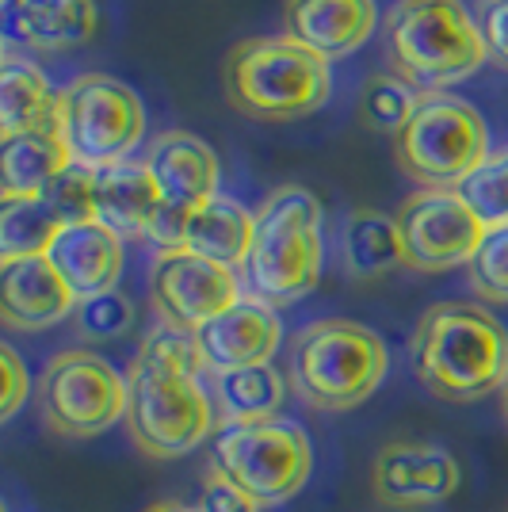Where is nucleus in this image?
<instances>
[{
	"label": "nucleus",
	"instance_id": "obj_16",
	"mask_svg": "<svg viewBox=\"0 0 508 512\" xmlns=\"http://www.w3.org/2000/svg\"><path fill=\"white\" fill-rule=\"evenodd\" d=\"M375 20V0H283V35L325 62L360 50L371 39Z\"/></svg>",
	"mask_w": 508,
	"mask_h": 512
},
{
	"label": "nucleus",
	"instance_id": "obj_31",
	"mask_svg": "<svg viewBox=\"0 0 508 512\" xmlns=\"http://www.w3.org/2000/svg\"><path fill=\"white\" fill-rule=\"evenodd\" d=\"M130 325H134V302L123 291H107L100 299L77 302V329L85 341H119Z\"/></svg>",
	"mask_w": 508,
	"mask_h": 512
},
{
	"label": "nucleus",
	"instance_id": "obj_23",
	"mask_svg": "<svg viewBox=\"0 0 508 512\" xmlns=\"http://www.w3.org/2000/svg\"><path fill=\"white\" fill-rule=\"evenodd\" d=\"M54 104L58 96L46 85L43 69L8 50L0 62V134L16 138L23 130L54 123Z\"/></svg>",
	"mask_w": 508,
	"mask_h": 512
},
{
	"label": "nucleus",
	"instance_id": "obj_33",
	"mask_svg": "<svg viewBox=\"0 0 508 512\" xmlns=\"http://www.w3.org/2000/svg\"><path fill=\"white\" fill-rule=\"evenodd\" d=\"M0 363H4V394H0V421H12L31 394V375L23 367L20 352L12 344H0Z\"/></svg>",
	"mask_w": 508,
	"mask_h": 512
},
{
	"label": "nucleus",
	"instance_id": "obj_25",
	"mask_svg": "<svg viewBox=\"0 0 508 512\" xmlns=\"http://www.w3.org/2000/svg\"><path fill=\"white\" fill-rule=\"evenodd\" d=\"M218 409L230 425H249V421H268L283 409L287 383L272 363L245 367V371H222L214 379Z\"/></svg>",
	"mask_w": 508,
	"mask_h": 512
},
{
	"label": "nucleus",
	"instance_id": "obj_24",
	"mask_svg": "<svg viewBox=\"0 0 508 512\" xmlns=\"http://www.w3.org/2000/svg\"><path fill=\"white\" fill-rule=\"evenodd\" d=\"M256 230V214H249L241 203H233L226 195H214L211 203H203L199 211L191 214L188 237H184V249L199 256H211L218 264H241L245 268V256L253 245Z\"/></svg>",
	"mask_w": 508,
	"mask_h": 512
},
{
	"label": "nucleus",
	"instance_id": "obj_10",
	"mask_svg": "<svg viewBox=\"0 0 508 512\" xmlns=\"http://www.w3.org/2000/svg\"><path fill=\"white\" fill-rule=\"evenodd\" d=\"M39 417L54 436L88 440L127 417V379L96 352L69 348L43 367L35 386Z\"/></svg>",
	"mask_w": 508,
	"mask_h": 512
},
{
	"label": "nucleus",
	"instance_id": "obj_1",
	"mask_svg": "<svg viewBox=\"0 0 508 512\" xmlns=\"http://www.w3.org/2000/svg\"><path fill=\"white\" fill-rule=\"evenodd\" d=\"M409 367L417 383L440 402H478L508 379L505 325L486 306L436 302L424 310L409 337Z\"/></svg>",
	"mask_w": 508,
	"mask_h": 512
},
{
	"label": "nucleus",
	"instance_id": "obj_12",
	"mask_svg": "<svg viewBox=\"0 0 508 512\" xmlns=\"http://www.w3.org/2000/svg\"><path fill=\"white\" fill-rule=\"evenodd\" d=\"M398 230L405 245V268L413 272H447L463 268L482 249L489 226L470 211L459 192L409 195L398 211Z\"/></svg>",
	"mask_w": 508,
	"mask_h": 512
},
{
	"label": "nucleus",
	"instance_id": "obj_32",
	"mask_svg": "<svg viewBox=\"0 0 508 512\" xmlns=\"http://www.w3.org/2000/svg\"><path fill=\"white\" fill-rule=\"evenodd\" d=\"M138 352L149 356V360L165 363V367H176V371H184V375H199V371L207 367L203 348H199V337L188 333V329H176V325L153 329Z\"/></svg>",
	"mask_w": 508,
	"mask_h": 512
},
{
	"label": "nucleus",
	"instance_id": "obj_14",
	"mask_svg": "<svg viewBox=\"0 0 508 512\" xmlns=\"http://www.w3.org/2000/svg\"><path fill=\"white\" fill-rule=\"evenodd\" d=\"M463 482L455 455L436 444H386L371 467V490L390 509L417 512L444 505Z\"/></svg>",
	"mask_w": 508,
	"mask_h": 512
},
{
	"label": "nucleus",
	"instance_id": "obj_11",
	"mask_svg": "<svg viewBox=\"0 0 508 512\" xmlns=\"http://www.w3.org/2000/svg\"><path fill=\"white\" fill-rule=\"evenodd\" d=\"M146 165L161 188V211L146 237L161 245V253L184 249L191 214L218 195V157L203 138L188 130H169L153 142Z\"/></svg>",
	"mask_w": 508,
	"mask_h": 512
},
{
	"label": "nucleus",
	"instance_id": "obj_8",
	"mask_svg": "<svg viewBox=\"0 0 508 512\" xmlns=\"http://www.w3.org/2000/svg\"><path fill=\"white\" fill-rule=\"evenodd\" d=\"M54 130L73 161L88 169H107L130 161L146 134V107L138 92L104 73H85L58 92Z\"/></svg>",
	"mask_w": 508,
	"mask_h": 512
},
{
	"label": "nucleus",
	"instance_id": "obj_29",
	"mask_svg": "<svg viewBox=\"0 0 508 512\" xmlns=\"http://www.w3.org/2000/svg\"><path fill=\"white\" fill-rule=\"evenodd\" d=\"M50 211L58 214L62 226H81L96 222V169H88L81 161H69L43 192Z\"/></svg>",
	"mask_w": 508,
	"mask_h": 512
},
{
	"label": "nucleus",
	"instance_id": "obj_36",
	"mask_svg": "<svg viewBox=\"0 0 508 512\" xmlns=\"http://www.w3.org/2000/svg\"><path fill=\"white\" fill-rule=\"evenodd\" d=\"M146 512H199V509H191L184 501H153Z\"/></svg>",
	"mask_w": 508,
	"mask_h": 512
},
{
	"label": "nucleus",
	"instance_id": "obj_20",
	"mask_svg": "<svg viewBox=\"0 0 508 512\" xmlns=\"http://www.w3.org/2000/svg\"><path fill=\"white\" fill-rule=\"evenodd\" d=\"M96 0H12L8 31L39 50H69L96 35Z\"/></svg>",
	"mask_w": 508,
	"mask_h": 512
},
{
	"label": "nucleus",
	"instance_id": "obj_13",
	"mask_svg": "<svg viewBox=\"0 0 508 512\" xmlns=\"http://www.w3.org/2000/svg\"><path fill=\"white\" fill-rule=\"evenodd\" d=\"M149 299L165 325L199 333L207 321L241 302V279L230 264L191 249H169L149 268Z\"/></svg>",
	"mask_w": 508,
	"mask_h": 512
},
{
	"label": "nucleus",
	"instance_id": "obj_21",
	"mask_svg": "<svg viewBox=\"0 0 508 512\" xmlns=\"http://www.w3.org/2000/svg\"><path fill=\"white\" fill-rule=\"evenodd\" d=\"M73 157L58 138L54 123L23 130L16 138L0 142V199H31L50 188V180Z\"/></svg>",
	"mask_w": 508,
	"mask_h": 512
},
{
	"label": "nucleus",
	"instance_id": "obj_15",
	"mask_svg": "<svg viewBox=\"0 0 508 512\" xmlns=\"http://www.w3.org/2000/svg\"><path fill=\"white\" fill-rule=\"evenodd\" d=\"M195 337H199V348H203L207 371H214V375L245 371V367L272 363V356L283 344V321H279L272 306H264L256 299H241L226 314L207 321Z\"/></svg>",
	"mask_w": 508,
	"mask_h": 512
},
{
	"label": "nucleus",
	"instance_id": "obj_34",
	"mask_svg": "<svg viewBox=\"0 0 508 512\" xmlns=\"http://www.w3.org/2000/svg\"><path fill=\"white\" fill-rule=\"evenodd\" d=\"M199 512H260L253 497L245 490H237L230 478H222L218 470L207 474V482H203V490H199Z\"/></svg>",
	"mask_w": 508,
	"mask_h": 512
},
{
	"label": "nucleus",
	"instance_id": "obj_6",
	"mask_svg": "<svg viewBox=\"0 0 508 512\" xmlns=\"http://www.w3.org/2000/svg\"><path fill=\"white\" fill-rule=\"evenodd\" d=\"M127 425L134 448L149 459H180L203 448L214 432V406L199 375L134 356L127 375Z\"/></svg>",
	"mask_w": 508,
	"mask_h": 512
},
{
	"label": "nucleus",
	"instance_id": "obj_19",
	"mask_svg": "<svg viewBox=\"0 0 508 512\" xmlns=\"http://www.w3.org/2000/svg\"><path fill=\"white\" fill-rule=\"evenodd\" d=\"M161 211V188L146 161L96 169V222L119 237H146Z\"/></svg>",
	"mask_w": 508,
	"mask_h": 512
},
{
	"label": "nucleus",
	"instance_id": "obj_3",
	"mask_svg": "<svg viewBox=\"0 0 508 512\" xmlns=\"http://www.w3.org/2000/svg\"><path fill=\"white\" fill-rule=\"evenodd\" d=\"M386 50L394 73L421 92L459 85L489 58L482 23L463 0H398L386 12Z\"/></svg>",
	"mask_w": 508,
	"mask_h": 512
},
{
	"label": "nucleus",
	"instance_id": "obj_9",
	"mask_svg": "<svg viewBox=\"0 0 508 512\" xmlns=\"http://www.w3.org/2000/svg\"><path fill=\"white\" fill-rule=\"evenodd\" d=\"M214 470L245 490L256 505L291 501L314 470V448L306 428L283 417L226 425L214 436Z\"/></svg>",
	"mask_w": 508,
	"mask_h": 512
},
{
	"label": "nucleus",
	"instance_id": "obj_5",
	"mask_svg": "<svg viewBox=\"0 0 508 512\" xmlns=\"http://www.w3.org/2000/svg\"><path fill=\"white\" fill-rule=\"evenodd\" d=\"M390 371V352L360 321L325 318L306 325L291 348V383L298 398L321 413L363 406Z\"/></svg>",
	"mask_w": 508,
	"mask_h": 512
},
{
	"label": "nucleus",
	"instance_id": "obj_30",
	"mask_svg": "<svg viewBox=\"0 0 508 512\" xmlns=\"http://www.w3.org/2000/svg\"><path fill=\"white\" fill-rule=\"evenodd\" d=\"M466 276L474 295L505 306L508 302V226H493L482 241V249L466 264Z\"/></svg>",
	"mask_w": 508,
	"mask_h": 512
},
{
	"label": "nucleus",
	"instance_id": "obj_4",
	"mask_svg": "<svg viewBox=\"0 0 508 512\" xmlns=\"http://www.w3.org/2000/svg\"><path fill=\"white\" fill-rule=\"evenodd\" d=\"M321 279V203L302 184H283L256 211L245 283L264 306L306 299Z\"/></svg>",
	"mask_w": 508,
	"mask_h": 512
},
{
	"label": "nucleus",
	"instance_id": "obj_2",
	"mask_svg": "<svg viewBox=\"0 0 508 512\" xmlns=\"http://www.w3.org/2000/svg\"><path fill=\"white\" fill-rule=\"evenodd\" d=\"M329 62L287 35H256L222 62V92L237 115L260 123H295L329 100Z\"/></svg>",
	"mask_w": 508,
	"mask_h": 512
},
{
	"label": "nucleus",
	"instance_id": "obj_26",
	"mask_svg": "<svg viewBox=\"0 0 508 512\" xmlns=\"http://www.w3.org/2000/svg\"><path fill=\"white\" fill-rule=\"evenodd\" d=\"M62 230L65 226L43 195L0 199V264L23 260V256H46Z\"/></svg>",
	"mask_w": 508,
	"mask_h": 512
},
{
	"label": "nucleus",
	"instance_id": "obj_35",
	"mask_svg": "<svg viewBox=\"0 0 508 512\" xmlns=\"http://www.w3.org/2000/svg\"><path fill=\"white\" fill-rule=\"evenodd\" d=\"M482 35L489 58L508 69V0H482Z\"/></svg>",
	"mask_w": 508,
	"mask_h": 512
},
{
	"label": "nucleus",
	"instance_id": "obj_27",
	"mask_svg": "<svg viewBox=\"0 0 508 512\" xmlns=\"http://www.w3.org/2000/svg\"><path fill=\"white\" fill-rule=\"evenodd\" d=\"M417 104H421V88H413L398 73H379L360 92L363 123L375 130H390V134H398L409 123Z\"/></svg>",
	"mask_w": 508,
	"mask_h": 512
},
{
	"label": "nucleus",
	"instance_id": "obj_18",
	"mask_svg": "<svg viewBox=\"0 0 508 512\" xmlns=\"http://www.w3.org/2000/svg\"><path fill=\"white\" fill-rule=\"evenodd\" d=\"M46 260L58 268V276L69 283L77 302L100 299L107 291H119L123 276V237L111 234L104 222H81L65 226L54 237Z\"/></svg>",
	"mask_w": 508,
	"mask_h": 512
},
{
	"label": "nucleus",
	"instance_id": "obj_37",
	"mask_svg": "<svg viewBox=\"0 0 508 512\" xmlns=\"http://www.w3.org/2000/svg\"><path fill=\"white\" fill-rule=\"evenodd\" d=\"M501 409H505V421H508V379H505V386H501Z\"/></svg>",
	"mask_w": 508,
	"mask_h": 512
},
{
	"label": "nucleus",
	"instance_id": "obj_7",
	"mask_svg": "<svg viewBox=\"0 0 508 512\" xmlns=\"http://www.w3.org/2000/svg\"><path fill=\"white\" fill-rule=\"evenodd\" d=\"M489 157V130L478 107L447 92H421V104L394 134L398 169L428 192H459Z\"/></svg>",
	"mask_w": 508,
	"mask_h": 512
},
{
	"label": "nucleus",
	"instance_id": "obj_22",
	"mask_svg": "<svg viewBox=\"0 0 508 512\" xmlns=\"http://www.w3.org/2000/svg\"><path fill=\"white\" fill-rule=\"evenodd\" d=\"M340 260L352 279H379L405 264V245L398 218L371 207H360L344 218L340 230Z\"/></svg>",
	"mask_w": 508,
	"mask_h": 512
},
{
	"label": "nucleus",
	"instance_id": "obj_28",
	"mask_svg": "<svg viewBox=\"0 0 508 512\" xmlns=\"http://www.w3.org/2000/svg\"><path fill=\"white\" fill-rule=\"evenodd\" d=\"M470 211L493 226H508V146L497 153H489L478 169L466 176V184L459 188Z\"/></svg>",
	"mask_w": 508,
	"mask_h": 512
},
{
	"label": "nucleus",
	"instance_id": "obj_17",
	"mask_svg": "<svg viewBox=\"0 0 508 512\" xmlns=\"http://www.w3.org/2000/svg\"><path fill=\"white\" fill-rule=\"evenodd\" d=\"M77 310V295L46 256L0 264V318L8 329H50Z\"/></svg>",
	"mask_w": 508,
	"mask_h": 512
},
{
	"label": "nucleus",
	"instance_id": "obj_38",
	"mask_svg": "<svg viewBox=\"0 0 508 512\" xmlns=\"http://www.w3.org/2000/svg\"><path fill=\"white\" fill-rule=\"evenodd\" d=\"M4 4H12V0H4Z\"/></svg>",
	"mask_w": 508,
	"mask_h": 512
}]
</instances>
